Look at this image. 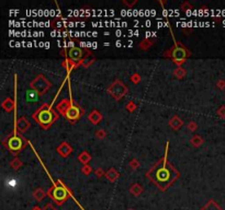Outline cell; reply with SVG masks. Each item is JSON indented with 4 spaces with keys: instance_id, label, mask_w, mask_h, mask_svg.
Instances as JSON below:
<instances>
[{
    "instance_id": "1",
    "label": "cell",
    "mask_w": 225,
    "mask_h": 210,
    "mask_svg": "<svg viewBox=\"0 0 225 210\" xmlns=\"http://www.w3.org/2000/svg\"><path fill=\"white\" fill-rule=\"evenodd\" d=\"M52 113L47 111V109H44L42 112H40L38 114V120L41 122L42 124H48L52 122Z\"/></svg>"
},
{
    "instance_id": "2",
    "label": "cell",
    "mask_w": 225,
    "mask_h": 210,
    "mask_svg": "<svg viewBox=\"0 0 225 210\" xmlns=\"http://www.w3.org/2000/svg\"><path fill=\"white\" fill-rule=\"evenodd\" d=\"M9 146H10V148L12 150H19L20 148L22 147V141L20 138H18V137H13V138L10 139V141H9Z\"/></svg>"
},
{
    "instance_id": "3",
    "label": "cell",
    "mask_w": 225,
    "mask_h": 210,
    "mask_svg": "<svg viewBox=\"0 0 225 210\" xmlns=\"http://www.w3.org/2000/svg\"><path fill=\"white\" fill-rule=\"evenodd\" d=\"M25 100L29 102H36L38 100V92L34 90H27L25 92Z\"/></svg>"
},
{
    "instance_id": "4",
    "label": "cell",
    "mask_w": 225,
    "mask_h": 210,
    "mask_svg": "<svg viewBox=\"0 0 225 210\" xmlns=\"http://www.w3.org/2000/svg\"><path fill=\"white\" fill-rule=\"evenodd\" d=\"M81 56H82V50L80 48H77V47H74L69 52V57L74 60H78Z\"/></svg>"
},
{
    "instance_id": "5",
    "label": "cell",
    "mask_w": 225,
    "mask_h": 210,
    "mask_svg": "<svg viewBox=\"0 0 225 210\" xmlns=\"http://www.w3.org/2000/svg\"><path fill=\"white\" fill-rule=\"evenodd\" d=\"M186 56V52L182 48H176L175 53H173V57L177 60H182Z\"/></svg>"
},
{
    "instance_id": "6",
    "label": "cell",
    "mask_w": 225,
    "mask_h": 210,
    "mask_svg": "<svg viewBox=\"0 0 225 210\" xmlns=\"http://www.w3.org/2000/svg\"><path fill=\"white\" fill-rule=\"evenodd\" d=\"M55 198L56 199H63V198H65L66 196V191L64 188H62V187H57V188L55 189V194H54Z\"/></svg>"
},
{
    "instance_id": "7",
    "label": "cell",
    "mask_w": 225,
    "mask_h": 210,
    "mask_svg": "<svg viewBox=\"0 0 225 210\" xmlns=\"http://www.w3.org/2000/svg\"><path fill=\"white\" fill-rule=\"evenodd\" d=\"M78 115H79V111H78V108H76V107H70V109H69L68 112H67V117L70 118V119H75V118L78 117Z\"/></svg>"
},
{
    "instance_id": "8",
    "label": "cell",
    "mask_w": 225,
    "mask_h": 210,
    "mask_svg": "<svg viewBox=\"0 0 225 210\" xmlns=\"http://www.w3.org/2000/svg\"><path fill=\"white\" fill-rule=\"evenodd\" d=\"M16 184H18V180H16V178H9L7 185H8L9 187H16Z\"/></svg>"
}]
</instances>
